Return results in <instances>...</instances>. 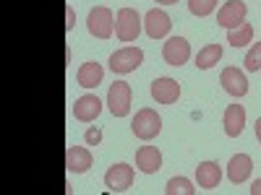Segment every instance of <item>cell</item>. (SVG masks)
Segmentation results:
<instances>
[{
  "mask_svg": "<svg viewBox=\"0 0 261 195\" xmlns=\"http://www.w3.org/2000/svg\"><path fill=\"white\" fill-rule=\"evenodd\" d=\"M102 112V102L94 94H84L73 102V117L79 122H94Z\"/></svg>",
  "mask_w": 261,
  "mask_h": 195,
  "instance_id": "12",
  "label": "cell"
},
{
  "mask_svg": "<svg viewBox=\"0 0 261 195\" xmlns=\"http://www.w3.org/2000/svg\"><path fill=\"white\" fill-rule=\"evenodd\" d=\"M130 130H134V136L141 138V141H151L160 136L162 130V117L151 110V107H144V110L136 112L134 122H130Z\"/></svg>",
  "mask_w": 261,
  "mask_h": 195,
  "instance_id": "1",
  "label": "cell"
},
{
  "mask_svg": "<svg viewBox=\"0 0 261 195\" xmlns=\"http://www.w3.org/2000/svg\"><path fill=\"white\" fill-rule=\"evenodd\" d=\"M222 182V169L217 161H201L196 167V185L201 190H214Z\"/></svg>",
  "mask_w": 261,
  "mask_h": 195,
  "instance_id": "14",
  "label": "cell"
},
{
  "mask_svg": "<svg viewBox=\"0 0 261 195\" xmlns=\"http://www.w3.org/2000/svg\"><path fill=\"white\" fill-rule=\"evenodd\" d=\"M141 16L136 13V8H120L115 16V37L118 42H136L141 34Z\"/></svg>",
  "mask_w": 261,
  "mask_h": 195,
  "instance_id": "2",
  "label": "cell"
},
{
  "mask_svg": "<svg viewBox=\"0 0 261 195\" xmlns=\"http://www.w3.org/2000/svg\"><path fill=\"white\" fill-rule=\"evenodd\" d=\"M86 29H89L92 37L97 39H110L113 31H115V18H113V11L107 6H97L89 11V18H86Z\"/></svg>",
  "mask_w": 261,
  "mask_h": 195,
  "instance_id": "3",
  "label": "cell"
},
{
  "mask_svg": "<svg viewBox=\"0 0 261 195\" xmlns=\"http://www.w3.org/2000/svg\"><path fill=\"white\" fill-rule=\"evenodd\" d=\"M248 190H251V195H261V177H258V180H253V185H251Z\"/></svg>",
  "mask_w": 261,
  "mask_h": 195,
  "instance_id": "26",
  "label": "cell"
},
{
  "mask_svg": "<svg viewBox=\"0 0 261 195\" xmlns=\"http://www.w3.org/2000/svg\"><path fill=\"white\" fill-rule=\"evenodd\" d=\"M256 138H258V143H261V117L256 120Z\"/></svg>",
  "mask_w": 261,
  "mask_h": 195,
  "instance_id": "27",
  "label": "cell"
},
{
  "mask_svg": "<svg viewBox=\"0 0 261 195\" xmlns=\"http://www.w3.org/2000/svg\"><path fill=\"white\" fill-rule=\"evenodd\" d=\"M162 57L167 65H175V68H180L183 62H188L191 57V45H188V39L183 37H170L165 42V47H162Z\"/></svg>",
  "mask_w": 261,
  "mask_h": 195,
  "instance_id": "10",
  "label": "cell"
},
{
  "mask_svg": "<svg viewBox=\"0 0 261 195\" xmlns=\"http://www.w3.org/2000/svg\"><path fill=\"white\" fill-rule=\"evenodd\" d=\"M107 107L113 117H128L130 115V86L125 81H115L107 91Z\"/></svg>",
  "mask_w": 261,
  "mask_h": 195,
  "instance_id": "5",
  "label": "cell"
},
{
  "mask_svg": "<svg viewBox=\"0 0 261 195\" xmlns=\"http://www.w3.org/2000/svg\"><path fill=\"white\" fill-rule=\"evenodd\" d=\"M84 141H86V146H99L102 143V130L99 127H89L84 133Z\"/></svg>",
  "mask_w": 261,
  "mask_h": 195,
  "instance_id": "24",
  "label": "cell"
},
{
  "mask_svg": "<svg viewBox=\"0 0 261 195\" xmlns=\"http://www.w3.org/2000/svg\"><path fill=\"white\" fill-rule=\"evenodd\" d=\"M253 172V159L248 154H235L227 164V180L232 185H243Z\"/></svg>",
  "mask_w": 261,
  "mask_h": 195,
  "instance_id": "15",
  "label": "cell"
},
{
  "mask_svg": "<svg viewBox=\"0 0 261 195\" xmlns=\"http://www.w3.org/2000/svg\"><path fill=\"white\" fill-rule=\"evenodd\" d=\"M180 96V83L175 78H154L151 81V99H154L157 104H175Z\"/></svg>",
  "mask_w": 261,
  "mask_h": 195,
  "instance_id": "9",
  "label": "cell"
},
{
  "mask_svg": "<svg viewBox=\"0 0 261 195\" xmlns=\"http://www.w3.org/2000/svg\"><path fill=\"white\" fill-rule=\"evenodd\" d=\"M136 167L144 172V175H157L162 167V154L157 146H141L136 151Z\"/></svg>",
  "mask_w": 261,
  "mask_h": 195,
  "instance_id": "16",
  "label": "cell"
},
{
  "mask_svg": "<svg viewBox=\"0 0 261 195\" xmlns=\"http://www.w3.org/2000/svg\"><path fill=\"white\" fill-rule=\"evenodd\" d=\"M222 125H225V133H227L230 138L241 136L243 127H246V110H243V104H230L227 110H225Z\"/></svg>",
  "mask_w": 261,
  "mask_h": 195,
  "instance_id": "17",
  "label": "cell"
},
{
  "mask_svg": "<svg viewBox=\"0 0 261 195\" xmlns=\"http://www.w3.org/2000/svg\"><path fill=\"white\" fill-rule=\"evenodd\" d=\"M102 78H105V68L94 60L84 62L79 68V73H76V81H79V86H84V89H97V86L102 83Z\"/></svg>",
  "mask_w": 261,
  "mask_h": 195,
  "instance_id": "18",
  "label": "cell"
},
{
  "mask_svg": "<svg viewBox=\"0 0 261 195\" xmlns=\"http://www.w3.org/2000/svg\"><path fill=\"white\" fill-rule=\"evenodd\" d=\"M220 60H222V47L220 45H206L204 50H199V55H196V68L212 71Z\"/></svg>",
  "mask_w": 261,
  "mask_h": 195,
  "instance_id": "19",
  "label": "cell"
},
{
  "mask_svg": "<svg viewBox=\"0 0 261 195\" xmlns=\"http://www.w3.org/2000/svg\"><path fill=\"white\" fill-rule=\"evenodd\" d=\"M170 29H172V21H170V16L165 11L151 8L144 16V31H146L149 39H165L170 34Z\"/></svg>",
  "mask_w": 261,
  "mask_h": 195,
  "instance_id": "8",
  "label": "cell"
},
{
  "mask_svg": "<svg viewBox=\"0 0 261 195\" xmlns=\"http://www.w3.org/2000/svg\"><path fill=\"white\" fill-rule=\"evenodd\" d=\"M253 39V26L251 24H241L238 29H227V42L232 47H246Z\"/></svg>",
  "mask_w": 261,
  "mask_h": 195,
  "instance_id": "20",
  "label": "cell"
},
{
  "mask_svg": "<svg viewBox=\"0 0 261 195\" xmlns=\"http://www.w3.org/2000/svg\"><path fill=\"white\" fill-rule=\"evenodd\" d=\"M243 65H246V71H251V73L261 71V42H256V45L248 50V55H246Z\"/></svg>",
  "mask_w": 261,
  "mask_h": 195,
  "instance_id": "23",
  "label": "cell"
},
{
  "mask_svg": "<svg viewBox=\"0 0 261 195\" xmlns=\"http://www.w3.org/2000/svg\"><path fill=\"white\" fill-rule=\"evenodd\" d=\"M134 185V167L128 164H113L105 172V187L110 192H125Z\"/></svg>",
  "mask_w": 261,
  "mask_h": 195,
  "instance_id": "6",
  "label": "cell"
},
{
  "mask_svg": "<svg viewBox=\"0 0 261 195\" xmlns=\"http://www.w3.org/2000/svg\"><path fill=\"white\" fill-rule=\"evenodd\" d=\"M141 62H144L141 47H120L110 55V71L118 76H125V73H134Z\"/></svg>",
  "mask_w": 261,
  "mask_h": 195,
  "instance_id": "4",
  "label": "cell"
},
{
  "mask_svg": "<svg viewBox=\"0 0 261 195\" xmlns=\"http://www.w3.org/2000/svg\"><path fill=\"white\" fill-rule=\"evenodd\" d=\"M65 167L71 175H84L92 167V151L84 146H68L65 148Z\"/></svg>",
  "mask_w": 261,
  "mask_h": 195,
  "instance_id": "13",
  "label": "cell"
},
{
  "mask_svg": "<svg viewBox=\"0 0 261 195\" xmlns=\"http://www.w3.org/2000/svg\"><path fill=\"white\" fill-rule=\"evenodd\" d=\"M220 83H222V89L235 99L248 94V78H246V73H241V68H225L222 76H220Z\"/></svg>",
  "mask_w": 261,
  "mask_h": 195,
  "instance_id": "11",
  "label": "cell"
},
{
  "mask_svg": "<svg viewBox=\"0 0 261 195\" xmlns=\"http://www.w3.org/2000/svg\"><path fill=\"white\" fill-rule=\"evenodd\" d=\"M246 13H248V6L243 3V0H227V3L220 8V13H217V24H220L222 29H238L243 24Z\"/></svg>",
  "mask_w": 261,
  "mask_h": 195,
  "instance_id": "7",
  "label": "cell"
},
{
  "mask_svg": "<svg viewBox=\"0 0 261 195\" xmlns=\"http://www.w3.org/2000/svg\"><path fill=\"white\" fill-rule=\"evenodd\" d=\"M65 13H68V24H65V29L71 31V29H73V24H76V13H73V8H71V6L65 8Z\"/></svg>",
  "mask_w": 261,
  "mask_h": 195,
  "instance_id": "25",
  "label": "cell"
},
{
  "mask_svg": "<svg viewBox=\"0 0 261 195\" xmlns=\"http://www.w3.org/2000/svg\"><path fill=\"white\" fill-rule=\"evenodd\" d=\"M165 192L167 195H193L196 187H193V182L188 177H172V180H167Z\"/></svg>",
  "mask_w": 261,
  "mask_h": 195,
  "instance_id": "21",
  "label": "cell"
},
{
  "mask_svg": "<svg viewBox=\"0 0 261 195\" xmlns=\"http://www.w3.org/2000/svg\"><path fill=\"white\" fill-rule=\"evenodd\" d=\"M214 8H217V0H188V11L199 18L209 16Z\"/></svg>",
  "mask_w": 261,
  "mask_h": 195,
  "instance_id": "22",
  "label": "cell"
},
{
  "mask_svg": "<svg viewBox=\"0 0 261 195\" xmlns=\"http://www.w3.org/2000/svg\"><path fill=\"white\" fill-rule=\"evenodd\" d=\"M157 3H160V6H175L178 0H157Z\"/></svg>",
  "mask_w": 261,
  "mask_h": 195,
  "instance_id": "28",
  "label": "cell"
}]
</instances>
